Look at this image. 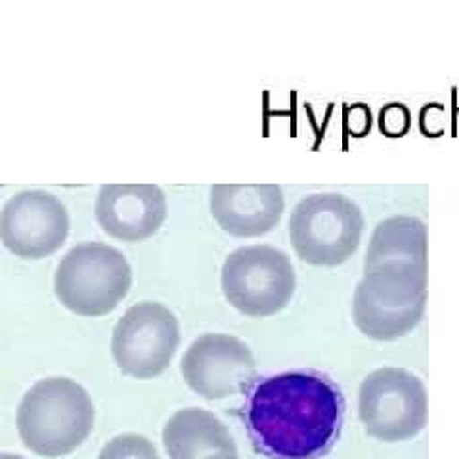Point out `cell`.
I'll use <instances>...</instances> for the list:
<instances>
[{
    "instance_id": "6da1fadb",
    "label": "cell",
    "mask_w": 459,
    "mask_h": 459,
    "mask_svg": "<svg viewBox=\"0 0 459 459\" xmlns=\"http://www.w3.org/2000/svg\"><path fill=\"white\" fill-rule=\"evenodd\" d=\"M344 400L318 371H285L258 379L243 420L256 454L268 459H320L341 435Z\"/></svg>"
},
{
    "instance_id": "2e32d148",
    "label": "cell",
    "mask_w": 459,
    "mask_h": 459,
    "mask_svg": "<svg viewBox=\"0 0 459 459\" xmlns=\"http://www.w3.org/2000/svg\"><path fill=\"white\" fill-rule=\"evenodd\" d=\"M410 126V111L404 104H389L381 111V131L391 136H400Z\"/></svg>"
},
{
    "instance_id": "7c38bea8",
    "label": "cell",
    "mask_w": 459,
    "mask_h": 459,
    "mask_svg": "<svg viewBox=\"0 0 459 459\" xmlns=\"http://www.w3.org/2000/svg\"><path fill=\"white\" fill-rule=\"evenodd\" d=\"M209 207L228 234L255 238L280 222L285 199L278 184H212Z\"/></svg>"
},
{
    "instance_id": "52a82bcc",
    "label": "cell",
    "mask_w": 459,
    "mask_h": 459,
    "mask_svg": "<svg viewBox=\"0 0 459 459\" xmlns=\"http://www.w3.org/2000/svg\"><path fill=\"white\" fill-rule=\"evenodd\" d=\"M358 413L369 437L381 442L411 440L427 423L425 385L406 369L379 368L360 385Z\"/></svg>"
},
{
    "instance_id": "277c9868",
    "label": "cell",
    "mask_w": 459,
    "mask_h": 459,
    "mask_svg": "<svg viewBox=\"0 0 459 459\" xmlns=\"http://www.w3.org/2000/svg\"><path fill=\"white\" fill-rule=\"evenodd\" d=\"M133 270L126 256L104 241H82L71 247L54 274L60 303L79 316H106L126 297Z\"/></svg>"
},
{
    "instance_id": "e0dca14e",
    "label": "cell",
    "mask_w": 459,
    "mask_h": 459,
    "mask_svg": "<svg viewBox=\"0 0 459 459\" xmlns=\"http://www.w3.org/2000/svg\"><path fill=\"white\" fill-rule=\"evenodd\" d=\"M0 459H23V457H22V455H16V454L4 452V454H0Z\"/></svg>"
},
{
    "instance_id": "9a60e30c",
    "label": "cell",
    "mask_w": 459,
    "mask_h": 459,
    "mask_svg": "<svg viewBox=\"0 0 459 459\" xmlns=\"http://www.w3.org/2000/svg\"><path fill=\"white\" fill-rule=\"evenodd\" d=\"M98 459H161L155 444L136 433H123L106 442Z\"/></svg>"
},
{
    "instance_id": "30bf717a",
    "label": "cell",
    "mask_w": 459,
    "mask_h": 459,
    "mask_svg": "<svg viewBox=\"0 0 459 459\" xmlns=\"http://www.w3.org/2000/svg\"><path fill=\"white\" fill-rule=\"evenodd\" d=\"M69 236V212L64 201L47 190L13 194L0 212V238L22 258L56 253Z\"/></svg>"
},
{
    "instance_id": "8fae6325",
    "label": "cell",
    "mask_w": 459,
    "mask_h": 459,
    "mask_svg": "<svg viewBox=\"0 0 459 459\" xmlns=\"http://www.w3.org/2000/svg\"><path fill=\"white\" fill-rule=\"evenodd\" d=\"M96 219L123 241L153 236L167 219V195L157 184H104L96 195Z\"/></svg>"
},
{
    "instance_id": "5bb4252c",
    "label": "cell",
    "mask_w": 459,
    "mask_h": 459,
    "mask_svg": "<svg viewBox=\"0 0 459 459\" xmlns=\"http://www.w3.org/2000/svg\"><path fill=\"white\" fill-rule=\"evenodd\" d=\"M413 264L427 268V226L410 214L383 219L368 243L364 270L379 264Z\"/></svg>"
},
{
    "instance_id": "5b68a950",
    "label": "cell",
    "mask_w": 459,
    "mask_h": 459,
    "mask_svg": "<svg viewBox=\"0 0 459 459\" xmlns=\"http://www.w3.org/2000/svg\"><path fill=\"white\" fill-rule=\"evenodd\" d=\"M364 214L356 201L341 192H314L295 205L290 239L300 261L333 268L356 253Z\"/></svg>"
},
{
    "instance_id": "9c48e42d",
    "label": "cell",
    "mask_w": 459,
    "mask_h": 459,
    "mask_svg": "<svg viewBox=\"0 0 459 459\" xmlns=\"http://www.w3.org/2000/svg\"><path fill=\"white\" fill-rule=\"evenodd\" d=\"M182 377L207 400H224L251 391L256 364L251 349L228 333L199 335L182 358Z\"/></svg>"
},
{
    "instance_id": "8992f818",
    "label": "cell",
    "mask_w": 459,
    "mask_h": 459,
    "mask_svg": "<svg viewBox=\"0 0 459 459\" xmlns=\"http://www.w3.org/2000/svg\"><path fill=\"white\" fill-rule=\"evenodd\" d=\"M221 283L226 300L238 312L251 318H266L290 305L297 276L290 256L261 243L230 253Z\"/></svg>"
},
{
    "instance_id": "7a4b0ae2",
    "label": "cell",
    "mask_w": 459,
    "mask_h": 459,
    "mask_svg": "<svg viewBox=\"0 0 459 459\" xmlns=\"http://www.w3.org/2000/svg\"><path fill=\"white\" fill-rule=\"evenodd\" d=\"M96 410L84 386L71 377L37 381L18 408V433L27 450L42 457L75 452L91 437Z\"/></svg>"
},
{
    "instance_id": "ba28073f",
    "label": "cell",
    "mask_w": 459,
    "mask_h": 459,
    "mask_svg": "<svg viewBox=\"0 0 459 459\" xmlns=\"http://www.w3.org/2000/svg\"><path fill=\"white\" fill-rule=\"evenodd\" d=\"M180 342V324L169 307L142 300L113 327L111 352L119 369L136 379H153L170 366Z\"/></svg>"
},
{
    "instance_id": "4fadbf2b",
    "label": "cell",
    "mask_w": 459,
    "mask_h": 459,
    "mask_svg": "<svg viewBox=\"0 0 459 459\" xmlns=\"http://www.w3.org/2000/svg\"><path fill=\"white\" fill-rule=\"evenodd\" d=\"M169 459H239L228 427L201 408L175 411L163 427Z\"/></svg>"
},
{
    "instance_id": "3957f363",
    "label": "cell",
    "mask_w": 459,
    "mask_h": 459,
    "mask_svg": "<svg viewBox=\"0 0 459 459\" xmlns=\"http://www.w3.org/2000/svg\"><path fill=\"white\" fill-rule=\"evenodd\" d=\"M427 268L379 264L366 268L358 281L352 318L360 332L376 341H394L410 333L425 314Z\"/></svg>"
}]
</instances>
